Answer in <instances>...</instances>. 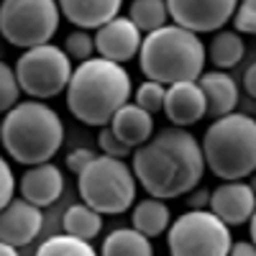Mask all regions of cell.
Returning a JSON list of instances; mask_svg holds the SVG:
<instances>
[{
  "label": "cell",
  "instance_id": "1",
  "mask_svg": "<svg viewBox=\"0 0 256 256\" xmlns=\"http://www.w3.org/2000/svg\"><path fill=\"white\" fill-rule=\"evenodd\" d=\"M131 166L138 184L152 198L174 200L190 195L205 174L202 144L187 128L169 126L134 148Z\"/></svg>",
  "mask_w": 256,
  "mask_h": 256
},
{
  "label": "cell",
  "instance_id": "2",
  "mask_svg": "<svg viewBox=\"0 0 256 256\" xmlns=\"http://www.w3.org/2000/svg\"><path fill=\"white\" fill-rule=\"evenodd\" d=\"M131 74L123 64L105 56H92L74 67L67 88V108L84 126H110L113 116L131 98Z\"/></svg>",
  "mask_w": 256,
  "mask_h": 256
},
{
  "label": "cell",
  "instance_id": "3",
  "mask_svg": "<svg viewBox=\"0 0 256 256\" xmlns=\"http://www.w3.org/2000/svg\"><path fill=\"white\" fill-rule=\"evenodd\" d=\"M138 67L146 80L162 82L166 88L177 82H198L205 72V44L200 34L166 24L144 36Z\"/></svg>",
  "mask_w": 256,
  "mask_h": 256
},
{
  "label": "cell",
  "instance_id": "4",
  "mask_svg": "<svg viewBox=\"0 0 256 256\" xmlns=\"http://www.w3.org/2000/svg\"><path fill=\"white\" fill-rule=\"evenodd\" d=\"M3 146L6 154L18 164H44L64 144V123L54 108L41 100H24L10 108L3 118Z\"/></svg>",
  "mask_w": 256,
  "mask_h": 256
},
{
  "label": "cell",
  "instance_id": "5",
  "mask_svg": "<svg viewBox=\"0 0 256 256\" xmlns=\"http://www.w3.org/2000/svg\"><path fill=\"white\" fill-rule=\"evenodd\" d=\"M205 164L223 182L246 180L256 172V120L244 113L216 118L202 136Z\"/></svg>",
  "mask_w": 256,
  "mask_h": 256
},
{
  "label": "cell",
  "instance_id": "6",
  "mask_svg": "<svg viewBox=\"0 0 256 256\" xmlns=\"http://www.w3.org/2000/svg\"><path fill=\"white\" fill-rule=\"evenodd\" d=\"M136 172L126 159L98 154L77 174V192L82 202H88L102 216H120L136 205Z\"/></svg>",
  "mask_w": 256,
  "mask_h": 256
},
{
  "label": "cell",
  "instance_id": "7",
  "mask_svg": "<svg viewBox=\"0 0 256 256\" xmlns=\"http://www.w3.org/2000/svg\"><path fill=\"white\" fill-rule=\"evenodd\" d=\"M169 256H228L230 226L212 210H187L166 230Z\"/></svg>",
  "mask_w": 256,
  "mask_h": 256
},
{
  "label": "cell",
  "instance_id": "8",
  "mask_svg": "<svg viewBox=\"0 0 256 256\" xmlns=\"http://www.w3.org/2000/svg\"><path fill=\"white\" fill-rule=\"evenodd\" d=\"M59 0H3L0 34L13 46L34 49L52 41L59 28Z\"/></svg>",
  "mask_w": 256,
  "mask_h": 256
},
{
  "label": "cell",
  "instance_id": "9",
  "mask_svg": "<svg viewBox=\"0 0 256 256\" xmlns=\"http://www.w3.org/2000/svg\"><path fill=\"white\" fill-rule=\"evenodd\" d=\"M16 74L20 82V90L34 100H49L62 92H67L74 67L70 54L62 46L41 44L26 49L16 62Z\"/></svg>",
  "mask_w": 256,
  "mask_h": 256
},
{
  "label": "cell",
  "instance_id": "10",
  "mask_svg": "<svg viewBox=\"0 0 256 256\" xmlns=\"http://www.w3.org/2000/svg\"><path fill=\"white\" fill-rule=\"evenodd\" d=\"M177 26L195 34H216L238 10V0H166Z\"/></svg>",
  "mask_w": 256,
  "mask_h": 256
},
{
  "label": "cell",
  "instance_id": "11",
  "mask_svg": "<svg viewBox=\"0 0 256 256\" xmlns=\"http://www.w3.org/2000/svg\"><path fill=\"white\" fill-rule=\"evenodd\" d=\"M141 44H144V31L128 16H116L95 34L98 56H105L118 64H126L134 56H138Z\"/></svg>",
  "mask_w": 256,
  "mask_h": 256
},
{
  "label": "cell",
  "instance_id": "12",
  "mask_svg": "<svg viewBox=\"0 0 256 256\" xmlns=\"http://www.w3.org/2000/svg\"><path fill=\"white\" fill-rule=\"evenodd\" d=\"M44 228V212L38 205L16 198L0 210V241L13 246H28Z\"/></svg>",
  "mask_w": 256,
  "mask_h": 256
},
{
  "label": "cell",
  "instance_id": "13",
  "mask_svg": "<svg viewBox=\"0 0 256 256\" xmlns=\"http://www.w3.org/2000/svg\"><path fill=\"white\" fill-rule=\"evenodd\" d=\"M210 210L228 226H246L256 212V192L244 180L223 182L212 190Z\"/></svg>",
  "mask_w": 256,
  "mask_h": 256
},
{
  "label": "cell",
  "instance_id": "14",
  "mask_svg": "<svg viewBox=\"0 0 256 256\" xmlns=\"http://www.w3.org/2000/svg\"><path fill=\"white\" fill-rule=\"evenodd\" d=\"M164 116L172 126L187 128L195 126L208 116V98L200 82H177L166 88Z\"/></svg>",
  "mask_w": 256,
  "mask_h": 256
},
{
  "label": "cell",
  "instance_id": "15",
  "mask_svg": "<svg viewBox=\"0 0 256 256\" xmlns=\"http://www.w3.org/2000/svg\"><path fill=\"white\" fill-rule=\"evenodd\" d=\"M18 190H20V198L24 200H28L38 208H49L64 192V174L56 164H49V162L34 164L24 172Z\"/></svg>",
  "mask_w": 256,
  "mask_h": 256
},
{
  "label": "cell",
  "instance_id": "16",
  "mask_svg": "<svg viewBox=\"0 0 256 256\" xmlns=\"http://www.w3.org/2000/svg\"><path fill=\"white\" fill-rule=\"evenodd\" d=\"M59 8L72 26L100 28L120 13L123 0H59Z\"/></svg>",
  "mask_w": 256,
  "mask_h": 256
},
{
  "label": "cell",
  "instance_id": "17",
  "mask_svg": "<svg viewBox=\"0 0 256 256\" xmlns=\"http://www.w3.org/2000/svg\"><path fill=\"white\" fill-rule=\"evenodd\" d=\"M205 90L208 98V116L216 120L223 118L228 113H236L238 105V88L233 77L226 70H212V72H202V77L198 80Z\"/></svg>",
  "mask_w": 256,
  "mask_h": 256
},
{
  "label": "cell",
  "instance_id": "18",
  "mask_svg": "<svg viewBox=\"0 0 256 256\" xmlns=\"http://www.w3.org/2000/svg\"><path fill=\"white\" fill-rule=\"evenodd\" d=\"M110 128L131 148H138L141 144H146L154 136V113L141 108L138 102H126L123 108L113 116Z\"/></svg>",
  "mask_w": 256,
  "mask_h": 256
},
{
  "label": "cell",
  "instance_id": "19",
  "mask_svg": "<svg viewBox=\"0 0 256 256\" xmlns=\"http://www.w3.org/2000/svg\"><path fill=\"white\" fill-rule=\"evenodd\" d=\"M131 226L136 230H141L144 236H148V238L164 236V233L169 230V226H172V210H169L166 200L148 195L146 200H138L134 205Z\"/></svg>",
  "mask_w": 256,
  "mask_h": 256
},
{
  "label": "cell",
  "instance_id": "20",
  "mask_svg": "<svg viewBox=\"0 0 256 256\" xmlns=\"http://www.w3.org/2000/svg\"><path fill=\"white\" fill-rule=\"evenodd\" d=\"M100 256H154V246H152V238L144 236L134 226L116 228L105 236Z\"/></svg>",
  "mask_w": 256,
  "mask_h": 256
},
{
  "label": "cell",
  "instance_id": "21",
  "mask_svg": "<svg viewBox=\"0 0 256 256\" xmlns=\"http://www.w3.org/2000/svg\"><path fill=\"white\" fill-rule=\"evenodd\" d=\"M246 54V44H244V36L238 31H228L220 28L212 36L210 46H208V59L216 70H230L244 59Z\"/></svg>",
  "mask_w": 256,
  "mask_h": 256
},
{
  "label": "cell",
  "instance_id": "22",
  "mask_svg": "<svg viewBox=\"0 0 256 256\" xmlns=\"http://www.w3.org/2000/svg\"><path fill=\"white\" fill-rule=\"evenodd\" d=\"M62 228H64V233H70V236H74V238L92 241L102 230V212H98L88 202L72 205V208H67V212H64Z\"/></svg>",
  "mask_w": 256,
  "mask_h": 256
},
{
  "label": "cell",
  "instance_id": "23",
  "mask_svg": "<svg viewBox=\"0 0 256 256\" xmlns=\"http://www.w3.org/2000/svg\"><path fill=\"white\" fill-rule=\"evenodd\" d=\"M128 18H131L144 34L159 31V28L166 26V20H172L166 0H131Z\"/></svg>",
  "mask_w": 256,
  "mask_h": 256
},
{
  "label": "cell",
  "instance_id": "24",
  "mask_svg": "<svg viewBox=\"0 0 256 256\" xmlns=\"http://www.w3.org/2000/svg\"><path fill=\"white\" fill-rule=\"evenodd\" d=\"M34 256H98V251L90 246V241L74 238L70 233H59V236L46 238Z\"/></svg>",
  "mask_w": 256,
  "mask_h": 256
},
{
  "label": "cell",
  "instance_id": "25",
  "mask_svg": "<svg viewBox=\"0 0 256 256\" xmlns=\"http://www.w3.org/2000/svg\"><path fill=\"white\" fill-rule=\"evenodd\" d=\"M64 52L70 54L72 62H88L92 59V54L98 52L95 49V36L88 34V28H74L67 34V38H64Z\"/></svg>",
  "mask_w": 256,
  "mask_h": 256
},
{
  "label": "cell",
  "instance_id": "26",
  "mask_svg": "<svg viewBox=\"0 0 256 256\" xmlns=\"http://www.w3.org/2000/svg\"><path fill=\"white\" fill-rule=\"evenodd\" d=\"M164 100H166V84L154 82V80L141 82L136 88V92H134V102H138L141 108H146L148 113L164 110Z\"/></svg>",
  "mask_w": 256,
  "mask_h": 256
},
{
  "label": "cell",
  "instance_id": "27",
  "mask_svg": "<svg viewBox=\"0 0 256 256\" xmlns=\"http://www.w3.org/2000/svg\"><path fill=\"white\" fill-rule=\"evenodd\" d=\"M20 92L24 90H20L16 67H10V64H0V110L8 113L10 108H16Z\"/></svg>",
  "mask_w": 256,
  "mask_h": 256
},
{
  "label": "cell",
  "instance_id": "28",
  "mask_svg": "<svg viewBox=\"0 0 256 256\" xmlns=\"http://www.w3.org/2000/svg\"><path fill=\"white\" fill-rule=\"evenodd\" d=\"M98 146H100V154H105V156H116V159L134 156V148L128 146L110 126H102L98 131Z\"/></svg>",
  "mask_w": 256,
  "mask_h": 256
},
{
  "label": "cell",
  "instance_id": "29",
  "mask_svg": "<svg viewBox=\"0 0 256 256\" xmlns=\"http://www.w3.org/2000/svg\"><path fill=\"white\" fill-rule=\"evenodd\" d=\"M233 26L238 34L256 36V0H238V10L233 16Z\"/></svg>",
  "mask_w": 256,
  "mask_h": 256
},
{
  "label": "cell",
  "instance_id": "30",
  "mask_svg": "<svg viewBox=\"0 0 256 256\" xmlns=\"http://www.w3.org/2000/svg\"><path fill=\"white\" fill-rule=\"evenodd\" d=\"M98 154L92 152V148H84V146H80V148H72V152L67 154V159H64V164H67V169L72 174H80L84 166H88L92 159H95Z\"/></svg>",
  "mask_w": 256,
  "mask_h": 256
},
{
  "label": "cell",
  "instance_id": "31",
  "mask_svg": "<svg viewBox=\"0 0 256 256\" xmlns=\"http://www.w3.org/2000/svg\"><path fill=\"white\" fill-rule=\"evenodd\" d=\"M0 169H3V190H0V205H10L16 200V177H13V169H10V162H0Z\"/></svg>",
  "mask_w": 256,
  "mask_h": 256
},
{
  "label": "cell",
  "instance_id": "32",
  "mask_svg": "<svg viewBox=\"0 0 256 256\" xmlns=\"http://www.w3.org/2000/svg\"><path fill=\"white\" fill-rule=\"evenodd\" d=\"M228 256H256V244L254 241H233Z\"/></svg>",
  "mask_w": 256,
  "mask_h": 256
},
{
  "label": "cell",
  "instance_id": "33",
  "mask_svg": "<svg viewBox=\"0 0 256 256\" xmlns=\"http://www.w3.org/2000/svg\"><path fill=\"white\" fill-rule=\"evenodd\" d=\"M192 192H195V195L190 198V208H192V210H205V205H210V195H212V192L200 190V187H195Z\"/></svg>",
  "mask_w": 256,
  "mask_h": 256
},
{
  "label": "cell",
  "instance_id": "34",
  "mask_svg": "<svg viewBox=\"0 0 256 256\" xmlns=\"http://www.w3.org/2000/svg\"><path fill=\"white\" fill-rule=\"evenodd\" d=\"M244 88H246V92L251 98H256V62L251 64V67L246 70V74H244Z\"/></svg>",
  "mask_w": 256,
  "mask_h": 256
},
{
  "label": "cell",
  "instance_id": "35",
  "mask_svg": "<svg viewBox=\"0 0 256 256\" xmlns=\"http://www.w3.org/2000/svg\"><path fill=\"white\" fill-rule=\"evenodd\" d=\"M0 256H20V254H18V246H13V244H3V241H0Z\"/></svg>",
  "mask_w": 256,
  "mask_h": 256
},
{
  "label": "cell",
  "instance_id": "36",
  "mask_svg": "<svg viewBox=\"0 0 256 256\" xmlns=\"http://www.w3.org/2000/svg\"><path fill=\"white\" fill-rule=\"evenodd\" d=\"M248 230H251V241L256 244V212H254V218H251V223H248Z\"/></svg>",
  "mask_w": 256,
  "mask_h": 256
},
{
  "label": "cell",
  "instance_id": "37",
  "mask_svg": "<svg viewBox=\"0 0 256 256\" xmlns=\"http://www.w3.org/2000/svg\"><path fill=\"white\" fill-rule=\"evenodd\" d=\"M248 184H251V187H254V192H256V172L251 174V182H248Z\"/></svg>",
  "mask_w": 256,
  "mask_h": 256
}]
</instances>
